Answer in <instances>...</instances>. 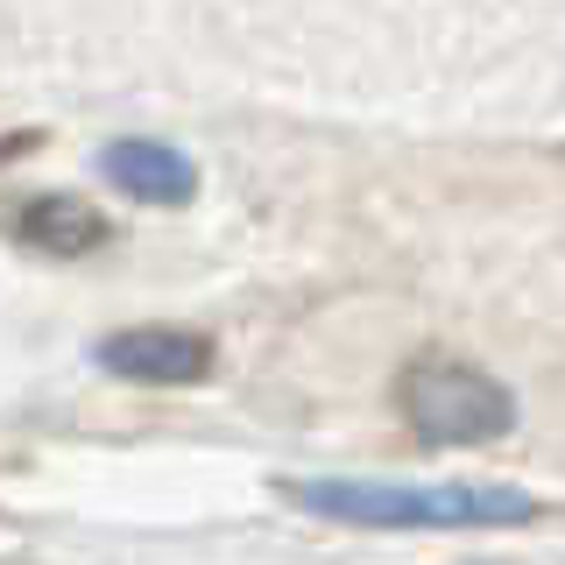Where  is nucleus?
Segmentation results:
<instances>
[{
  "label": "nucleus",
  "instance_id": "nucleus-1",
  "mask_svg": "<svg viewBox=\"0 0 565 565\" xmlns=\"http://www.w3.org/2000/svg\"><path fill=\"white\" fill-rule=\"evenodd\" d=\"M297 502L318 516L375 523V530H502L530 516L516 488H396V481H297Z\"/></svg>",
  "mask_w": 565,
  "mask_h": 565
},
{
  "label": "nucleus",
  "instance_id": "nucleus-5",
  "mask_svg": "<svg viewBox=\"0 0 565 565\" xmlns=\"http://www.w3.org/2000/svg\"><path fill=\"white\" fill-rule=\"evenodd\" d=\"M14 234L29 247H43V255H85V247L106 241V226L93 220V205H78V199H29L14 212Z\"/></svg>",
  "mask_w": 565,
  "mask_h": 565
},
{
  "label": "nucleus",
  "instance_id": "nucleus-3",
  "mask_svg": "<svg viewBox=\"0 0 565 565\" xmlns=\"http://www.w3.org/2000/svg\"><path fill=\"white\" fill-rule=\"evenodd\" d=\"M99 367L106 375H128V382H199L212 367V347L199 332H177V326H135V332H114L99 347Z\"/></svg>",
  "mask_w": 565,
  "mask_h": 565
},
{
  "label": "nucleus",
  "instance_id": "nucleus-4",
  "mask_svg": "<svg viewBox=\"0 0 565 565\" xmlns=\"http://www.w3.org/2000/svg\"><path fill=\"white\" fill-rule=\"evenodd\" d=\"M106 177L141 205H184L191 191H199L191 163L177 149H163V141H114V149H106Z\"/></svg>",
  "mask_w": 565,
  "mask_h": 565
},
{
  "label": "nucleus",
  "instance_id": "nucleus-2",
  "mask_svg": "<svg viewBox=\"0 0 565 565\" xmlns=\"http://www.w3.org/2000/svg\"><path fill=\"white\" fill-rule=\"evenodd\" d=\"M403 403H411V424L424 446H481V438H502L516 424L509 388L459 361H424L411 388H403Z\"/></svg>",
  "mask_w": 565,
  "mask_h": 565
}]
</instances>
